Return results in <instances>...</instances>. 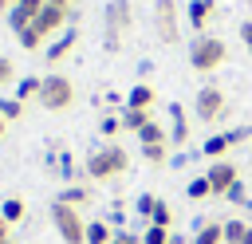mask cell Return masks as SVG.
Instances as JSON below:
<instances>
[{
  "label": "cell",
  "instance_id": "6da1fadb",
  "mask_svg": "<svg viewBox=\"0 0 252 244\" xmlns=\"http://www.w3.org/2000/svg\"><path fill=\"white\" fill-rule=\"evenodd\" d=\"M126 165H130V153H126L118 142L98 146V150L87 153V177H91V181H110V177L126 173Z\"/></svg>",
  "mask_w": 252,
  "mask_h": 244
},
{
  "label": "cell",
  "instance_id": "7a4b0ae2",
  "mask_svg": "<svg viewBox=\"0 0 252 244\" xmlns=\"http://www.w3.org/2000/svg\"><path fill=\"white\" fill-rule=\"evenodd\" d=\"M228 55V43L217 39V35H193L189 43V67L193 71H217Z\"/></svg>",
  "mask_w": 252,
  "mask_h": 244
},
{
  "label": "cell",
  "instance_id": "3957f363",
  "mask_svg": "<svg viewBox=\"0 0 252 244\" xmlns=\"http://www.w3.org/2000/svg\"><path fill=\"white\" fill-rule=\"evenodd\" d=\"M51 224H55V232H59L63 244H87V220L79 216L75 205L55 201V205H51Z\"/></svg>",
  "mask_w": 252,
  "mask_h": 244
},
{
  "label": "cell",
  "instance_id": "277c9868",
  "mask_svg": "<svg viewBox=\"0 0 252 244\" xmlns=\"http://www.w3.org/2000/svg\"><path fill=\"white\" fill-rule=\"evenodd\" d=\"M134 24V8H130V0H110L106 4V39H102V47L106 51H118L122 47V31Z\"/></svg>",
  "mask_w": 252,
  "mask_h": 244
},
{
  "label": "cell",
  "instance_id": "5b68a950",
  "mask_svg": "<svg viewBox=\"0 0 252 244\" xmlns=\"http://www.w3.org/2000/svg\"><path fill=\"white\" fill-rule=\"evenodd\" d=\"M75 102V83L67 75H43V87H39V106L47 110H67Z\"/></svg>",
  "mask_w": 252,
  "mask_h": 244
},
{
  "label": "cell",
  "instance_id": "8992f818",
  "mask_svg": "<svg viewBox=\"0 0 252 244\" xmlns=\"http://www.w3.org/2000/svg\"><path fill=\"white\" fill-rule=\"evenodd\" d=\"M193 114H197L201 122L224 118V91H220V87H201L197 98H193Z\"/></svg>",
  "mask_w": 252,
  "mask_h": 244
},
{
  "label": "cell",
  "instance_id": "52a82bcc",
  "mask_svg": "<svg viewBox=\"0 0 252 244\" xmlns=\"http://www.w3.org/2000/svg\"><path fill=\"white\" fill-rule=\"evenodd\" d=\"M252 138V126H236V130H224V134H213V138H205V146H201V153L205 157H213V161H220L236 142H248Z\"/></svg>",
  "mask_w": 252,
  "mask_h": 244
},
{
  "label": "cell",
  "instance_id": "ba28073f",
  "mask_svg": "<svg viewBox=\"0 0 252 244\" xmlns=\"http://www.w3.org/2000/svg\"><path fill=\"white\" fill-rule=\"evenodd\" d=\"M154 28L161 43H177V4L173 0H154Z\"/></svg>",
  "mask_w": 252,
  "mask_h": 244
},
{
  "label": "cell",
  "instance_id": "9c48e42d",
  "mask_svg": "<svg viewBox=\"0 0 252 244\" xmlns=\"http://www.w3.org/2000/svg\"><path fill=\"white\" fill-rule=\"evenodd\" d=\"M67 24H71V12H67V8H55V4H43V12H39V16L32 20V28H35V31L43 35V39L59 35V31H63Z\"/></svg>",
  "mask_w": 252,
  "mask_h": 244
},
{
  "label": "cell",
  "instance_id": "30bf717a",
  "mask_svg": "<svg viewBox=\"0 0 252 244\" xmlns=\"http://www.w3.org/2000/svg\"><path fill=\"white\" fill-rule=\"evenodd\" d=\"M205 177H209V185H213V193L217 197H224L236 181H240V169H236V161H209V169H205Z\"/></svg>",
  "mask_w": 252,
  "mask_h": 244
},
{
  "label": "cell",
  "instance_id": "8fae6325",
  "mask_svg": "<svg viewBox=\"0 0 252 244\" xmlns=\"http://www.w3.org/2000/svg\"><path fill=\"white\" fill-rule=\"evenodd\" d=\"M43 4L47 0H16L12 4V12H8V24H12V31H24L39 12H43Z\"/></svg>",
  "mask_w": 252,
  "mask_h": 244
},
{
  "label": "cell",
  "instance_id": "7c38bea8",
  "mask_svg": "<svg viewBox=\"0 0 252 244\" xmlns=\"http://www.w3.org/2000/svg\"><path fill=\"white\" fill-rule=\"evenodd\" d=\"M189 142V118H185V106H169V146H185Z\"/></svg>",
  "mask_w": 252,
  "mask_h": 244
},
{
  "label": "cell",
  "instance_id": "4fadbf2b",
  "mask_svg": "<svg viewBox=\"0 0 252 244\" xmlns=\"http://www.w3.org/2000/svg\"><path fill=\"white\" fill-rule=\"evenodd\" d=\"M213 12H217V0H189V24L197 35H205V24L213 20Z\"/></svg>",
  "mask_w": 252,
  "mask_h": 244
},
{
  "label": "cell",
  "instance_id": "5bb4252c",
  "mask_svg": "<svg viewBox=\"0 0 252 244\" xmlns=\"http://www.w3.org/2000/svg\"><path fill=\"white\" fill-rule=\"evenodd\" d=\"M75 39H79V31H75V28H63V31L55 35V43H47V63H59V59L75 47Z\"/></svg>",
  "mask_w": 252,
  "mask_h": 244
},
{
  "label": "cell",
  "instance_id": "9a60e30c",
  "mask_svg": "<svg viewBox=\"0 0 252 244\" xmlns=\"http://www.w3.org/2000/svg\"><path fill=\"white\" fill-rule=\"evenodd\" d=\"M126 106H130V110H150V106H154V87H150V83H134L130 94H126Z\"/></svg>",
  "mask_w": 252,
  "mask_h": 244
},
{
  "label": "cell",
  "instance_id": "2e32d148",
  "mask_svg": "<svg viewBox=\"0 0 252 244\" xmlns=\"http://www.w3.org/2000/svg\"><path fill=\"white\" fill-rule=\"evenodd\" d=\"M193 244H224V228H220V220H205V224L193 232Z\"/></svg>",
  "mask_w": 252,
  "mask_h": 244
},
{
  "label": "cell",
  "instance_id": "e0dca14e",
  "mask_svg": "<svg viewBox=\"0 0 252 244\" xmlns=\"http://www.w3.org/2000/svg\"><path fill=\"white\" fill-rule=\"evenodd\" d=\"M220 228H224V244H244L248 220L244 216H228V220H220Z\"/></svg>",
  "mask_w": 252,
  "mask_h": 244
},
{
  "label": "cell",
  "instance_id": "ac0fdd59",
  "mask_svg": "<svg viewBox=\"0 0 252 244\" xmlns=\"http://www.w3.org/2000/svg\"><path fill=\"white\" fill-rule=\"evenodd\" d=\"M0 216H4L8 224H20V220L28 216V205H24L20 197H4V205H0Z\"/></svg>",
  "mask_w": 252,
  "mask_h": 244
},
{
  "label": "cell",
  "instance_id": "d6986e66",
  "mask_svg": "<svg viewBox=\"0 0 252 244\" xmlns=\"http://www.w3.org/2000/svg\"><path fill=\"white\" fill-rule=\"evenodd\" d=\"M114 232H110V220H87V244H110Z\"/></svg>",
  "mask_w": 252,
  "mask_h": 244
},
{
  "label": "cell",
  "instance_id": "ffe728a7",
  "mask_svg": "<svg viewBox=\"0 0 252 244\" xmlns=\"http://www.w3.org/2000/svg\"><path fill=\"white\" fill-rule=\"evenodd\" d=\"M39 87H43V79H35V75H24V79H16V98H20V102H28V98H39Z\"/></svg>",
  "mask_w": 252,
  "mask_h": 244
},
{
  "label": "cell",
  "instance_id": "44dd1931",
  "mask_svg": "<svg viewBox=\"0 0 252 244\" xmlns=\"http://www.w3.org/2000/svg\"><path fill=\"white\" fill-rule=\"evenodd\" d=\"M138 142H142V146H154V142H169V130H165L161 122H146V126L138 130Z\"/></svg>",
  "mask_w": 252,
  "mask_h": 244
},
{
  "label": "cell",
  "instance_id": "7402d4cb",
  "mask_svg": "<svg viewBox=\"0 0 252 244\" xmlns=\"http://www.w3.org/2000/svg\"><path fill=\"white\" fill-rule=\"evenodd\" d=\"M55 201H63V205H75V209H83V205L91 201V189H87V185H67V189H63V193H59Z\"/></svg>",
  "mask_w": 252,
  "mask_h": 244
},
{
  "label": "cell",
  "instance_id": "603a6c76",
  "mask_svg": "<svg viewBox=\"0 0 252 244\" xmlns=\"http://www.w3.org/2000/svg\"><path fill=\"white\" fill-rule=\"evenodd\" d=\"M146 122H154V118H150V110H130V106L122 110V130H134V134H138Z\"/></svg>",
  "mask_w": 252,
  "mask_h": 244
},
{
  "label": "cell",
  "instance_id": "cb8c5ba5",
  "mask_svg": "<svg viewBox=\"0 0 252 244\" xmlns=\"http://www.w3.org/2000/svg\"><path fill=\"white\" fill-rule=\"evenodd\" d=\"M185 197L189 201H205V197H213V185H209V177L201 173V177H193L189 185H185Z\"/></svg>",
  "mask_w": 252,
  "mask_h": 244
},
{
  "label": "cell",
  "instance_id": "d4e9b609",
  "mask_svg": "<svg viewBox=\"0 0 252 244\" xmlns=\"http://www.w3.org/2000/svg\"><path fill=\"white\" fill-rule=\"evenodd\" d=\"M142 157H146L150 165H165V157H169V142H154V146H142Z\"/></svg>",
  "mask_w": 252,
  "mask_h": 244
},
{
  "label": "cell",
  "instance_id": "484cf974",
  "mask_svg": "<svg viewBox=\"0 0 252 244\" xmlns=\"http://www.w3.org/2000/svg\"><path fill=\"white\" fill-rule=\"evenodd\" d=\"M16 39H20V47H24V51H39V47H43V35H39L32 24H28L24 31H16Z\"/></svg>",
  "mask_w": 252,
  "mask_h": 244
},
{
  "label": "cell",
  "instance_id": "4316f807",
  "mask_svg": "<svg viewBox=\"0 0 252 244\" xmlns=\"http://www.w3.org/2000/svg\"><path fill=\"white\" fill-rule=\"evenodd\" d=\"M224 201L228 205H236V209H252V197H248V189H244V181H236L228 193H224Z\"/></svg>",
  "mask_w": 252,
  "mask_h": 244
},
{
  "label": "cell",
  "instance_id": "83f0119b",
  "mask_svg": "<svg viewBox=\"0 0 252 244\" xmlns=\"http://www.w3.org/2000/svg\"><path fill=\"white\" fill-rule=\"evenodd\" d=\"M134 209H138V216L150 224V216H154V209H158V197H154V193H142V197L134 201Z\"/></svg>",
  "mask_w": 252,
  "mask_h": 244
},
{
  "label": "cell",
  "instance_id": "f1b7e54d",
  "mask_svg": "<svg viewBox=\"0 0 252 244\" xmlns=\"http://www.w3.org/2000/svg\"><path fill=\"white\" fill-rule=\"evenodd\" d=\"M150 224H158V228H173V209H169L165 201H158V209H154Z\"/></svg>",
  "mask_w": 252,
  "mask_h": 244
},
{
  "label": "cell",
  "instance_id": "f546056e",
  "mask_svg": "<svg viewBox=\"0 0 252 244\" xmlns=\"http://www.w3.org/2000/svg\"><path fill=\"white\" fill-rule=\"evenodd\" d=\"M20 114H24V102L20 98H0V118L4 122H16Z\"/></svg>",
  "mask_w": 252,
  "mask_h": 244
},
{
  "label": "cell",
  "instance_id": "4dcf8cb0",
  "mask_svg": "<svg viewBox=\"0 0 252 244\" xmlns=\"http://www.w3.org/2000/svg\"><path fill=\"white\" fill-rule=\"evenodd\" d=\"M142 244H169V228L146 224V228H142Z\"/></svg>",
  "mask_w": 252,
  "mask_h": 244
},
{
  "label": "cell",
  "instance_id": "1f68e13d",
  "mask_svg": "<svg viewBox=\"0 0 252 244\" xmlns=\"http://www.w3.org/2000/svg\"><path fill=\"white\" fill-rule=\"evenodd\" d=\"M118 130H122V118H118V114H106V118L98 122V134H102V138H114Z\"/></svg>",
  "mask_w": 252,
  "mask_h": 244
},
{
  "label": "cell",
  "instance_id": "d6a6232c",
  "mask_svg": "<svg viewBox=\"0 0 252 244\" xmlns=\"http://www.w3.org/2000/svg\"><path fill=\"white\" fill-rule=\"evenodd\" d=\"M12 79H16V63H12L8 55H0V87H8Z\"/></svg>",
  "mask_w": 252,
  "mask_h": 244
},
{
  "label": "cell",
  "instance_id": "836d02e7",
  "mask_svg": "<svg viewBox=\"0 0 252 244\" xmlns=\"http://www.w3.org/2000/svg\"><path fill=\"white\" fill-rule=\"evenodd\" d=\"M240 39H244V47H248V55H252V20L240 24Z\"/></svg>",
  "mask_w": 252,
  "mask_h": 244
},
{
  "label": "cell",
  "instance_id": "e575fe53",
  "mask_svg": "<svg viewBox=\"0 0 252 244\" xmlns=\"http://www.w3.org/2000/svg\"><path fill=\"white\" fill-rule=\"evenodd\" d=\"M59 173H63V177H71V173H75V165H71V153H59Z\"/></svg>",
  "mask_w": 252,
  "mask_h": 244
},
{
  "label": "cell",
  "instance_id": "d590c367",
  "mask_svg": "<svg viewBox=\"0 0 252 244\" xmlns=\"http://www.w3.org/2000/svg\"><path fill=\"white\" fill-rule=\"evenodd\" d=\"M110 244H142V236H134V232H118Z\"/></svg>",
  "mask_w": 252,
  "mask_h": 244
},
{
  "label": "cell",
  "instance_id": "8d00e7d4",
  "mask_svg": "<svg viewBox=\"0 0 252 244\" xmlns=\"http://www.w3.org/2000/svg\"><path fill=\"white\" fill-rule=\"evenodd\" d=\"M8 232H12V224H8V220H4V216H0V244H4V240H8Z\"/></svg>",
  "mask_w": 252,
  "mask_h": 244
},
{
  "label": "cell",
  "instance_id": "74e56055",
  "mask_svg": "<svg viewBox=\"0 0 252 244\" xmlns=\"http://www.w3.org/2000/svg\"><path fill=\"white\" fill-rule=\"evenodd\" d=\"M47 4H55V8H67V12H71V4H75V0H47Z\"/></svg>",
  "mask_w": 252,
  "mask_h": 244
},
{
  "label": "cell",
  "instance_id": "f35d334b",
  "mask_svg": "<svg viewBox=\"0 0 252 244\" xmlns=\"http://www.w3.org/2000/svg\"><path fill=\"white\" fill-rule=\"evenodd\" d=\"M12 12V0H0V16H8Z\"/></svg>",
  "mask_w": 252,
  "mask_h": 244
},
{
  "label": "cell",
  "instance_id": "ab89813d",
  "mask_svg": "<svg viewBox=\"0 0 252 244\" xmlns=\"http://www.w3.org/2000/svg\"><path fill=\"white\" fill-rule=\"evenodd\" d=\"M244 244H252V224H248V232H244Z\"/></svg>",
  "mask_w": 252,
  "mask_h": 244
},
{
  "label": "cell",
  "instance_id": "60d3db41",
  "mask_svg": "<svg viewBox=\"0 0 252 244\" xmlns=\"http://www.w3.org/2000/svg\"><path fill=\"white\" fill-rule=\"evenodd\" d=\"M4 130H8V122H4V118H0V134H4Z\"/></svg>",
  "mask_w": 252,
  "mask_h": 244
},
{
  "label": "cell",
  "instance_id": "b9f144b4",
  "mask_svg": "<svg viewBox=\"0 0 252 244\" xmlns=\"http://www.w3.org/2000/svg\"><path fill=\"white\" fill-rule=\"evenodd\" d=\"M4 244H12V240H4Z\"/></svg>",
  "mask_w": 252,
  "mask_h": 244
},
{
  "label": "cell",
  "instance_id": "7bdbcfd3",
  "mask_svg": "<svg viewBox=\"0 0 252 244\" xmlns=\"http://www.w3.org/2000/svg\"><path fill=\"white\" fill-rule=\"evenodd\" d=\"M12 4H16V0H12Z\"/></svg>",
  "mask_w": 252,
  "mask_h": 244
}]
</instances>
